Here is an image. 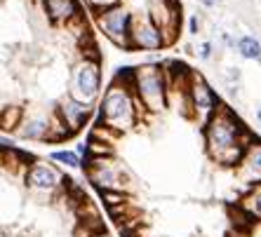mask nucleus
<instances>
[{"instance_id":"f257e3e1","label":"nucleus","mask_w":261,"mask_h":237,"mask_svg":"<svg viewBox=\"0 0 261 237\" xmlns=\"http://www.w3.org/2000/svg\"><path fill=\"white\" fill-rule=\"evenodd\" d=\"M207 151L221 164H240L247 151V134L243 125L226 106H219L205 122Z\"/></svg>"},{"instance_id":"f03ea898","label":"nucleus","mask_w":261,"mask_h":237,"mask_svg":"<svg viewBox=\"0 0 261 237\" xmlns=\"http://www.w3.org/2000/svg\"><path fill=\"white\" fill-rule=\"evenodd\" d=\"M139 99L134 94L132 85H113L106 90L99 106V120L103 127L113 132H127L139 120Z\"/></svg>"},{"instance_id":"7ed1b4c3","label":"nucleus","mask_w":261,"mask_h":237,"mask_svg":"<svg viewBox=\"0 0 261 237\" xmlns=\"http://www.w3.org/2000/svg\"><path fill=\"white\" fill-rule=\"evenodd\" d=\"M132 90L146 110L158 113L167 106L170 80L165 78V71L160 66L144 64V66L132 68Z\"/></svg>"},{"instance_id":"20e7f679","label":"nucleus","mask_w":261,"mask_h":237,"mask_svg":"<svg viewBox=\"0 0 261 237\" xmlns=\"http://www.w3.org/2000/svg\"><path fill=\"white\" fill-rule=\"evenodd\" d=\"M99 92H101V68H99V61L85 56L75 66V71H73L71 97L90 106L97 101Z\"/></svg>"},{"instance_id":"39448f33","label":"nucleus","mask_w":261,"mask_h":237,"mask_svg":"<svg viewBox=\"0 0 261 237\" xmlns=\"http://www.w3.org/2000/svg\"><path fill=\"white\" fill-rule=\"evenodd\" d=\"M99 28L103 31V36L109 38L111 43L129 47L132 40V26H134V17L127 7L122 5H111L106 10H101L99 14Z\"/></svg>"},{"instance_id":"423d86ee","label":"nucleus","mask_w":261,"mask_h":237,"mask_svg":"<svg viewBox=\"0 0 261 237\" xmlns=\"http://www.w3.org/2000/svg\"><path fill=\"white\" fill-rule=\"evenodd\" d=\"M165 43H167V38H165V31L160 28L155 21H153V17L134 19L129 47H134V49H146V52H155V49H160Z\"/></svg>"},{"instance_id":"0eeeda50","label":"nucleus","mask_w":261,"mask_h":237,"mask_svg":"<svg viewBox=\"0 0 261 237\" xmlns=\"http://www.w3.org/2000/svg\"><path fill=\"white\" fill-rule=\"evenodd\" d=\"M83 169H87V176H90V181L97 186L99 190H120L122 188V174L120 169H118L116 164L111 162V160H103V158H90L85 162V167Z\"/></svg>"},{"instance_id":"6e6552de","label":"nucleus","mask_w":261,"mask_h":237,"mask_svg":"<svg viewBox=\"0 0 261 237\" xmlns=\"http://www.w3.org/2000/svg\"><path fill=\"white\" fill-rule=\"evenodd\" d=\"M189 104L193 106V110L198 115H205V117H210L219 108V99L212 92V87L195 73L189 75Z\"/></svg>"},{"instance_id":"1a4fd4ad","label":"nucleus","mask_w":261,"mask_h":237,"mask_svg":"<svg viewBox=\"0 0 261 237\" xmlns=\"http://www.w3.org/2000/svg\"><path fill=\"white\" fill-rule=\"evenodd\" d=\"M26 183H29L31 188H36V190H55L57 186L61 183V176H59V171L52 167V164L47 162H36V164H31L29 171H26Z\"/></svg>"},{"instance_id":"9d476101","label":"nucleus","mask_w":261,"mask_h":237,"mask_svg":"<svg viewBox=\"0 0 261 237\" xmlns=\"http://www.w3.org/2000/svg\"><path fill=\"white\" fill-rule=\"evenodd\" d=\"M59 115H61V122L68 125L66 127L68 132H75V129H80L83 125H85L87 115H90V106L71 97V99H66V101H61Z\"/></svg>"},{"instance_id":"9b49d317","label":"nucleus","mask_w":261,"mask_h":237,"mask_svg":"<svg viewBox=\"0 0 261 237\" xmlns=\"http://www.w3.org/2000/svg\"><path fill=\"white\" fill-rule=\"evenodd\" d=\"M52 129H55V122L49 120L47 115H36V117H31V120L19 125V134L31 141L49 139V136H52Z\"/></svg>"},{"instance_id":"f8f14e48","label":"nucleus","mask_w":261,"mask_h":237,"mask_svg":"<svg viewBox=\"0 0 261 237\" xmlns=\"http://www.w3.org/2000/svg\"><path fill=\"white\" fill-rule=\"evenodd\" d=\"M240 176L247 181L261 183V143H249L240 160Z\"/></svg>"},{"instance_id":"ddd939ff","label":"nucleus","mask_w":261,"mask_h":237,"mask_svg":"<svg viewBox=\"0 0 261 237\" xmlns=\"http://www.w3.org/2000/svg\"><path fill=\"white\" fill-rule=\"evenodd\" d=\"M45 10H47L49 19L57 21V24H68L80 12L75 0H45Z\"/></svg>"},{"instance_id":"4468645a","label":"nucleus","mask_w":261,"mask_h":237,"mask_svg":"<svg viewBox=\"0 0 261 237\" xmlns=\"http://www.w3.org/2000/svg\"><path fill=\"white\" fill-rule=\"evenodd\" d=\"M236 49H238V54L243 56V59H254L256 61L261 56V43H259V38H254V36L238 38Z\"/></svg>"},{"instance_id":"2eb2a0df","label":"nucleus","mask_w":261,"mask_h":237,"mask_svg":"<svg viewBox=\"0 0 261 237\" xmlns=\"http://www.w3.org/2000/svg\"><path fill=\"white\" fill-rule=\"evenodd\" d=\"M52 160L66 164L68 169H80V167H85L83 160H80V155H78V151H55L52 153Z\"/></svg>"},{"instance_id":"dca6fc26","label":"nucleus","mask_w":261,"mask_h":237,"mask_svg":"<svg viewBox=\"0 0 261 237\" xmlns=\"http://www.w3.org/2000/svg\"><path fill=\"white\" fill-rule=\"evenodd\" d=\"M247 209L252 216H259L261 219V183H254V188L247 197Z\"/></svg>"},{"instance_id":"f3484780","label":"nucleus","mask_w":261,"mask_h":237,"mask_svg":"<svg viewBox=\"0 0 261 237\" xmlns=\"http://www.w3.org/2000/svg\"><path fill=\"white\" fill-rule=\"evenodd\" d=\"M99 193H101L103 202H106L111 209L116 207V204H122V202H125V195H122L120 190H99Z\"/></svg>"},{"instance_id":"a211bd4d","label":"nucleus","mask_w":261,"mask_h":237,"mask_svg":"<svg viewBox=\"0 0 261 237\" xmlns=\"http://www.w3.org/2000/svg\"><path fill=\"white\" fill-rule=\"evenodd\" d=\"M198 56H200V59H210V56H212V43H202L200 45V49H198Z\"/></svg>"},{"instance_id":"6ab92c4d","label":"nucleus","mask_w":261,"mask_h":237,"mask_svg":"<svg viewBox=\"0 0 261 237\" xmlns=\"http://www.w3.org/2000/svg\"><path fill=\"white\" fill-rule=\"evenodd\" d=\"M226 78L231 80V82H233V80H240V68H238V66H228V68H226Z\"/></svg>"},{"instance_id":"aec40b11","label":"nucleus","mask_w":261,"mask_h":237,"mask_svg":"<svg viewBox=\"0 0 261 237\" xmlns=\"http://www.w3.org/2000/svg\"><path fill=\"white\" fill-rule=\"evenodd\" d=\"M198 28H200V19L193 14V17L189 19V33H198Z\"/></svg>"},{"instance_id":"412c9836","label":"nucleus","mask_w":261,"mask_h":237,"mask_svg":"<svg viewBox=\"0 0 261 237\" xmlns=\"http://www.w3.org/2000/svg\"><path fill=\"white\" fill-rule=\"evenodd\" d=\"M90 3L94 7H101V10H106V7H111L113 3H116V0H90Z\"/></svg>"},{"instance_id":"4be33fe9","label":"nucleus","mask_w":261,"mask_h":237,"mask_svg":"<svg viewBox=\"0 0 261 237\" xmlns=\"http://www.w3.org/2000/svg\"><path fill=\"white\" fill-rule=\"evenodd\" d=\"M200 3H202V5H205V7H214V5H217V3H219V0H200Z\"/></svg>"},{"instance_id":"5701e85b","label":"nucleus","mask_w":261,"mask_h":237,"mask_svg":"<svg viewBox=\"0 0 261 237\" xmlns=\"http://www.w3.org/2000/svg\"><path fill=\"white\" fill-rule=\"evenodd\" d=\"M256 120H259V125H261V106L256 108Z\"/></svg>"},{"instance_id":"b1692460","label":"nucleus","mask_w":261,"mask_h":237,"mask_svg":"<svg viewBox=\"0 0 261 237\" xmlns=\"http://www.w3.org/2000/svg\"><path fill=\"white\" fill-rule=\"evenodd\" d=\"M256 61H259V64H261V56H259V59H256Z\"/></svg>"},{"instance_id":"393cba45","label":"nucleus","mask_w":261,"mask_h":237,"mask_svg":"<svg viewBox=\"0 0 261 237\" xmlns=\"http://www.w3.org/2000/svg\"><path fill=\"white\" fill-rule=\"evenodd\" d=\"M99 237H109V235H99Z\"/></svg>"}]
</instances>
